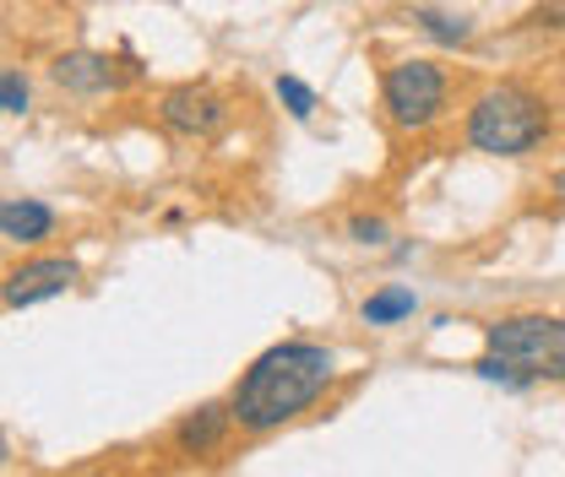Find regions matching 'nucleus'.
<instances>
[{"mask_svg":"<svg viewBox=\"0 0 565 477\" xmlns=\"http://www.w3.org/2000/svg\"><path fill=\"white\" fill-rule=\"evenodd\" d=\"M332 375H338V358L321 342H278L234 386V397H228L234 423L250 429V434H273L288 418L310 408L332 386Z\"/></svg>","mask_w":565,"mask_h":477,"instance_id":"nucleus-1","label":"nucleus"},{"mask_svg":"<svg viewBox=\"0 0 565 477\" xmlns=\"http://www.w3.org/2000/svg\"><path fill=\"white\" fill-rule=\"evenodd\" d=\"M544 131H550L544 104L527 87H511V82L490 87L473 104V115H468V147L490 152V158H522V152H533L544 141Z\"/></svg>","mask_w":565,"mask_h":477,"instance_id":"nucleus-2","label":"nucleus"},{"mask_svg":"<svg viewBox=\"0 0 565 477\" xmlns=\"http://www.w3.org/2000/svg\"><path fill=\"white\" fill-rule=\"evenodd\" d=\"M484 347L505 358L527 386L533 380H565V321L555 315H505L484 326Z\"/></svg>","mask_w":565,"mask_h":477,"instance_id":"nucleus-3","label":"nucleus"},{"mask_svg":"<svg viewBox=\"0 0 565 477\" xmlns=\"http://www.w3.org/2000/svg\"><path fill=\"white\" fill-rule=\"evenodd\" d=\"M381 104H386L392 126L424 131V126H435L440 109H446V76H440L435 61H403V66L386 71V82H381Z\"/></svg>","mask_w":565,"mask_h":477,"instance_id":"nucleus-4","label":"nucleus"},{"mask_svg":"<svg viewBox=\"0 0 565 477\" xmlns=\"http://www.w3.org/2000/svg\"><path fill=\"white\" fill-rule=\"evenodd\" d=\"M76 277H82V267L71 256H39V261H28V267H17V272L6 277V310L44 304V299L66 293Z\"/></svg>","mask_w":565,"mask_h":477,"instance_id":"nucleus-5","label":"nucleus"},{"mask_svg":"<svg viewBox=\"0 0 565 477\" xmlns=\"http://www.w3.org/2000/svg\"><path fill=\"white\" fill-rule=\"evenodd\" d=\"M223 98L212 93V87H174V93H163V104H158V120L174 131V137H212L217 126H223Z\"/></svg>","mask_w":565,"mask_h":477,"instance_id":"nucleus-6","label":"nucleus"},{"mask_svg":"<svg viewBox=\"0 0 565 477\" xmlns=\"http://www.w3.org/2000/svg\"><path fill=\"white\" fill-rule=\"evenodd\" d=\"M66 93H82V98H98V93H115L120 82H131L137 71H120V61L109 55H93V50H76V55H61L55 71H50Z\"/></svg>","mask_w":565,"mask_h":477,"instance_id":"nucleus-7","label":"nucleus"},{"mask_svg":"<svg viewBox=\"0 0 565 477\" xmlns=\"http://www.w3.org/2000/svg\"><path fill=\"white\" fill-rule=\"evenodd\" d=\"M234 429V408H223V402H202L196 412H185L180 418V429H174V445L185 451V456H207L223 445V434Z\"/></svg>","mask_w":565,"mask_h":477,"instance_id":"nucleus-8","label":"nucleus"},{"mask_svg":"<svg viewBox=\"0 0 565 477\" xmlns=\"http://www.w3.org/2000/svg\"><path fill=\"white\" fill-rule=\"evenodd\" d=\"M50 228H55V212L44 202H6L0 206V234L11 239V245H39V239H50Z\"/></svg>","mask_w":565,"mask_h":477,"instance_id":"nucleus-9","label":"nucleus"},{"mask_svg":"<svg viewBox=\"0 0 565 477\" xmlns=\"http://www.w3.org/2000/svg\"><path fill=\"white\" fill-rule=\"evenodd\" d=\"M414 310H419L414 288H381V293L364 299V321H370V326H397V321H408Z\"/></svg>","mask_w":565,"mask_h":477,"instance_id":"nucleus-10","label":"nucleus"},{"mask_svg":"<svg viewBox=\"0 0 565 477\" xmlns=\"http://www.w3.org/2000/svg\"><path fill=\"white\" fill-rule=\"evenodd\" d=\"M429 39H440V44H468L473 39V22L468 17H451V11H419L414 17Z\"/></svg>","mask_w":565,"mask_h":477,"instance_id":"nucleus-11","label":"nucleus"},{"mask_svg":"<svg viewBox=\"0 0 565 477\" xmlns=\"http://www.w3.org/2000/svg\"><path fill=\"white\" fill-rule=\"evenodd\" d=\"M278 98L288 104L294 120H310V115H316V93H310L299 76H278Z\"/></svg>","mask_w":565,"mask_h":477,"instance_id":"nucleus-12","label":"nucleus"},{"mask_svg":"<svg viewBox=\"0 0 565 477\" xmlns=\"http://www.w3.org/2000/svg\"><path fill=\"white\" fill-rule=\"evenodd\" d=\"M0 109H6V115H22V109H28V82H22L17 66L0 76Z\"/></svg>","mask_w":565,"mask_h":477,"instance_id":"nucleus-13","label":"nucleus"},{"mask_svg":"<svg viewBox=\"0 0 565 477\" xmlns=\"http://www.w3.org/2000/svg\"><path fill=\"white\" fill-rule=\"evenodd\" d=\"M349 234L359 245H381V239H386V223H381V217H353Z\"/></svg>","mask_w":565,"mask_h":477,"instance_id":"nucleus-14","label":"nucleus"},{"mask_svg":"<svg viewBox=\"0 0 565 477\" xmlns=\"http://www.w3.org/2000/svg\"><path fill=\"white\" fill-rule=\"evenodd\" d=\"M555 196H565V169H561V174H555Z\"/></svg>","mask_w":565,"mask_h":477,"instance_id":"nucleus-15","label":"nucleus"}]
</instances>
